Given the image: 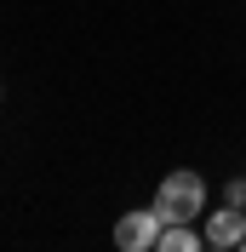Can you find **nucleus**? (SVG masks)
<instances>
[{
    "label": "nucleus",
    "instance_id": "5",
    "mask_svg": "<svg viewBox=\"0 0 246 252\" xmlns=\"http://www.w3.org/2000/svg\"><path fill=\"white\" fill-rule=\"evenodd\" d=\"M223 201H229V206H246V178H229V184H223Z\"/></svg>",
    "mask_w": 246,
    "mask_h": 252
},
{
    "label": "nucleus",
    "instance_id": "1",
    "mask_svg": "<svg viewBox=\"0 0 246 252\" xmlns=\"http://www.w3.org/2000/svg\"><path fill=\"white\" fill-rule=\"evenodd\" d=\"M154 206H160L172 223H195L200 212H206V178H200V172H166Z\"/></svg>",
    "mask_w": 246,
    "mask_h": 252
},
{
    "label": "nucleus",
    "instance_id": "3",
    "mask_svg": "<svg viewBox=\"0 0 246 252\" xmlns=\"http://www.w3.org/2000/svg\"><path fill=\"white\" fill-rule=\"evenodd\" d=\"M246 241V206H217L212 218H206V247H241Z\"/></svg>",
    "mask_w": 246,
    "mask_h": 252
},
{
    "label": "nucleus",
    "instance_id": "4",
    "mask_svg": "<svg viewBox=\"0 0 246 252\" xmlns=\"http://www.w3.org/2000/svg\"><path fill=\"white\" fill-rule=\"evenodd\" d=\"M195 247H200V235L184 229V223H166L160 229V252H195Z\"/></svg>",
    "mask_w": 246,
    "mask_h": 252
},
{
    "label": "nucleus",
    "instance_id": "2",
    "mask_svg": "<svg viewBox=\"0 0 246 252\" xmlns=\"http://www.w3.org/2000/svg\"><path fill=\"white\" fill-rule=\"evenodd\" d=\"M166 212L160 206H143V212H126L121 223H115V247L121 252H149V247H160V229H166Z\"/></svg>",
    "mask_w": 246,
    "mask_h": 252
}]
</instances>
